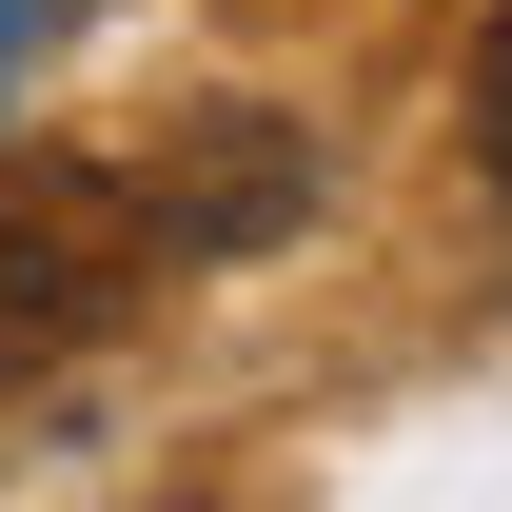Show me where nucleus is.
<instances>
[{
  "mask_svg": "<svg viewBox=\"0 0 512 512\" xmlns=\"http://www.w3.org/2000/svg\"><path fill=\"white\" fill-rule=\"evenodd\" d=\"M296 217H316V119H276V99L158 119V158H138V237L158 256H276Z\"/></svg>",
  "mask_w": 512,
  "mask_h": 512,
  "instance_id": "f03ea898",
  "label": "nucleus"
},
{
  "mask_svg": "<svg viewBox=\"0 0 512 512\" xmlns=\"http://www.w3.org/2000/svg\"><path fill=\"white\" fill-rule=\"evenodd\" d=\"M473 158L512 178V0H493V60H473Z\"/></svg>",
  "mask_w": 512,
  "mask_h": 512,
  "instance_id": "7ed1b4c3",
  "label": "nucleus"
},
{
  "mask_svg": "<svg viewBox=\"0 0 512 512\" xmlns=\"http://www.w3.org/2000/svg\"><path fill=\"white\" fill-rule=\"evenodd\" d=\"M138 276H158V237H138L119 158H0V375L99 355L138 316Z\"/></svg>",
  "mask_w": 512,
  "mask_h": 512,
  "instance_id": "f257e3e1",
  "label": "nucleus"
}]
</instances>
